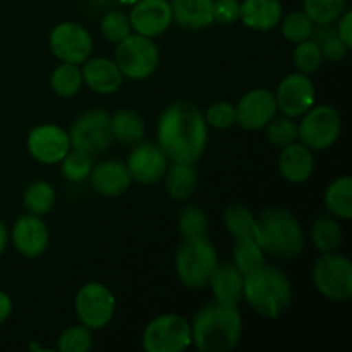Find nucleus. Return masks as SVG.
<instances>
[{
    "label": "nucleus",
    "mask_w": 352,
    "mask_h": 352,
    "mask_svg": "<svg viewBox=\"0 0 352 352\" xmlns=\"http://www.w3.org/2000/svg\"><path fill=\"white\" fill-rule=\"evenodd\" d=\"M157 140V144L170 162L195 164L208 141L205 113L191 102L179 100L170 103L158 119Z\"/></svg>",
    "instance_id": "obj_1"
},
{
    "label": "nucleus",
    "mask_w": 352,
    "mask_h": 352,
    "mask_svg": "<svg viewBox=\"0 0 352 352\" xmlns=\"http://www.w3.org/2000/svg\"><path fill=\"white\" fill-rule=\"evenodd\" d=\"M243 336V316L236 306L213 302L199 309L191 325L192 344L201 352L236 349Z\"/></svg>",
    "instance_id": "obj_2"
},
{
    "label": "nucleus",
    "mask_w": 352,
    "mask_h": 352,
    "mask_svg": "<svg viewBox=\"0 0 352 352\" xmlns=\"http://www.w3.org/2000/svg\"><path fill=\"white\" fill-rule=\"evenodd\" d=\"M256 315L275 320L284 315L292 301L287 274L274 265L263 263L244 275V298Z\"/></svg>",
    "instance_id": "obj_3"
},
{
    "label": "nucleus",
    "mask_w": 352,
    "mask_h": 352,
    "mask_svg": "<svg viewBox=\"0 0 352 352\" xmlns=\"http://www.w3.org/2000/svg\"><path fill=\"white\" fill-rule=\"evenodd\" d=\"M256 239L267 256L298 258L305 250V234L298 217L280 206L263 210L256 217Z\"/></svg>",
    "instance_id": "obj_4"
},
{
    "label": "nucleus",
    "mask_w": 352,
    "mask_h": 352,
    "mask_svg": "<svg viewBox=\"0 0 352 352\" xmlns=\"http://www.w3.org/2000/svg\"><path fill=\"white\" fill-rule=\"evenodd\" d=\"M217 267L219 256L208 237L184 239L179 246L175 254V272L188 289L206 287Z\"/></svg>",
    "instance_id": "obj_5"
},
{
    "label": "nucleus",
    "mask_w": 352,
    "mask_h": 352,
    "mask_svg": "<svg viewBox=\"0 0 352 352\" xmlns=\"http://www.w3.org/2000/svg\"><path fill=\"white\" fill-rule=\"evenodd\" d=\"M316 291L333 302H346L352 298V263L337 251L322 253L311 272Z\"/></svg>",
    "instance_id": "obj_6"
},
{
    "label": "nucleus",
    "mask_w": 352,
    "mask_h": 352,
    "mask_svg": "<svg viewBox=\"0 0 352 352\" xmlns=\"http://www.w3.org/2000/svg\"><path fill=\"white\" fill-rule=\"evenodd\" d=\"M158 62H160V52L153 38L131 33L120 43H117L116 64L124 78L133 81L148 79L157 71Z\"/></svg>",
    "instance_id": "obj_7"
},
{
    "label": "nucleus",
    "mask_w": 352,
    "mask_h": 352,
    "mask_svg": "<svg viewBox=\"0 0 352 352\" xmlns=\"http://www.w3.org/2000/svg\"><path fill=\"white\" fill-rule=\"evenodd\" d=\"M299 138L311 151L329 150L342 133V117L332 105H313L298 124Z\"/></svg>",
    "instance_id": "obj_8"
},
{
    "label": "nucleus",
    "mask_w": 352,
    "mask_h": 352,
    "mask_svg": "<svg viewBox=\"0 0 352 352\" xmlns=\"http://www.w3.org/2000/svg\"><path fill=\"white\" fill-rule=\"evenodd\" d=\"M191 344V325L174 313L151 320L141 337V346L146 352H182Z\"/></svg>",
    "instance_id": "obj_9"
},
{
    "label": "nucleus",
    "mask_w": 352,
    "mask_h": 352,
    "mask_svg": "<svg viewBox=\"0 0 352 352\" xmlns=\"http://www.w3.org/2000/svg\"><path fill=\"white\" fill-rule=\"evenodd\" d=\"M71 146L89 155L102 153L113 143L112 116L107 110H88L76 119L69 131Z\"/></svg>",
    "instance_id": "obj_10"
},
{
    "label": "nucleus",
    "mask_w": 352,
    "mask_h": 352,
    "mask_svg": "<svg viewBox=\"0 0 352 352\" xmlns=\"http://www.w3.org/2000/svg\"><path fill=\"white\" fill-rule=\"evenodd\" d=\"M76 316L89 330H100L110 323L116 313V298L107 285L88 282L76 294Z\"/></svg>",
    "instance_id": "obj_11"
},
{
    "label": "nucleus",
    "mask_w": 352,
    "mask_h": 352,
    "mask_svg": "<svg viewBox=\"0 0 352 352\" xmlns=\"http://www.w3.org/2000/svg\"><path fill=\"white\" fill-rule=\"evenodd\" d=\"M50 50L60 62H69V64H82L88 60L93 52V38L85 26L72 21L57 24L52 30L50 38Z\"/></svg>",
    "instance_id": "obj_12"
},
{
    "label": "nucleus",
    "mask_w": 352,
    "mask_h": 352,
    "mask_svg": "<svg viewBox=\"0 0 352 352\" xmlns=\"http://www.w3.org/2000/svg\"><path fill=\"white\" fill-rule=\"evenodd\" d=\"M315 100L316 91L311 78L298 71L285 76L278 82L277 93H275L277 109L280 110L282 116L292 117V119L305 116L315 105Z\"/></svg>",
    "instance_id": "obj_13"
},
{
    "label": "nucleus",
    "mask_w": 352,
    "mask_h": 352,
    "mask_svg": "<svg viewBox=\"0 0 352 352\" xmlns=\"http://www.w3.org/2000/svg\"><path fill=\"white\" fill-rule=\"evenodd\" d=\"M26 144L31 157L45 165L60 164L62 158L71 150L69 133L55 124H41L33 127L28 134Z\"/></svg>",
    "instance_id": "obj_14"
},
{
    "label": "nucleus",
    "mask_w": 352,
    "mask_h": 352,
    "mask_svg": "<svg viewBox=\"0 0 352 352\" xmlns=\"http://www.w3.org/2000/svg\"><path fill=\"white\" fill-rule=\"evenodd\" d=\"M126 165L133 181H136L138 184L151 186L164 179L168 167V158L157 143L140 141L134 144Z\"/></svg>",
    "instance_id": "obj_15"
},
{
    "label": "nucleus",
    "mask_w": 352,
    "mask_h": 352,
    "mask_svg": "<svg viewBox=\"0 0 352 352\" xmlns=\"http://www.w3.org/2000/svg\"><path fill=\"white\" fill-rule=\"evenodd\" d=\"M275 95L265 88L248 91L236 105V124L246 131H260L277 116Z\"/></svg>",
    "instance_id": "obj_16"
},
{
    "label": "nucleus",
    "mask_w": 352,
    "mask_h": 352,
    "mask_svg": "<svg viewBox=\"0 0 352 352\" xmlns=\"http://www.w3.org/2000/svg\"><path fill=\"white\" fill-rule=\"evenodd\" d=\"M129 23L134 33L155 38L170 28L174 23L172 7L168 0H140L131 6Z\"/></svg>",
    "instance_id": "obj_17"
},
{
    "label": "nucleus",
    "mask_w": 352,
    "mask_h": 352,
    "mask_svg": "<svg viewBox=\"0 0 352 352\" xmlns=\"http://www.w3.org/2000/svg\"><path fill=\"white\" fill-rule=\"evenodd\" d=\"M10 239L17 253L26 258H38L47 251L50 232L41 217L28 213V215H21L14 222Z\"/></svg>",
    "instance_id": "obj_18"
},
{
    "label": "nucleus",
    "mask_w": 352,
    "mask_h": 352,
    "mask_svg": "<svg viewBox=\"0 0 352 352\" xmlns=\"http://www.w3.org/2000/svg\"><path fill=\"white\" fill-rule=\"evenodd\" d=\"M82 82L98 95H112L119 91L124 76L117 67L116 60L103 57L88 58L82 62Z\"/></svg>",
    "instance_id": "obj_19"
},
{
    "label": "nucleus",
    "mask_w": 352,
    "mask_h": 352,
    "mask_svg": "<svg viewBox=\"0 0 352 352\" xmlns=\"http://www.w3.org/2000/svg\"><path fill=\"white\" fill-rule=\"evenodd\" d=\"M91 186L98 195L107 196V198H116V196L124 195L131 188V179L127 165L119 160L102 162L91 168Z\"/></svg>",
    "instance_id": "obj_20"
},
{
    "label": "nucleus",
    "mask_w": 352,
    "mask_h": 352,
    "mask_svg": "<svg viewBox=\"0 0 352 352\" xmlns=\"http://www.w3.org/2000/svg\"><path fill=\"white\" fill-rule=\"evenodd\" d=\"M278 170L285 181L292 184H302L308 181L315 170L313 151L302 143H292L282 148L278 157Z\"/></svg>",
    "instance_id": "obj_21"
},
{
    "label": "nucleus",
    "mask_w": 352,
    "mask_h": 352,
    "mask_svg": "<svg viewBox=\"0 0 352 352\" xmlns=\"http://www.w3.org/2000/svg\"><path fill=\"white\" fill-rule=\"evenodd\" d=\"M208 285L212 287L215 302L226 306H236L244 298V275L241 274L234 263H223L217 267L210 278Z\"/></svg>",
    "instance_id": "obj_22"
},
{
    "label": "nucleus",
    "mask_w": 352,
    "mask_h": 352,
    "mask_svg": "<svg viewBox=\"0 0 352 352\" xmlns=\"http://www.w3.org/2000/svg\"><path fill=\"white\" fill-rule=\"evenodd\" d=\"M284 16L280 0H243L239 19L244 26L256 31H268L277 26Z\"/></svg>",
    "instance_id": "obj_23"
},
{
    "label": "nucleus",
    "mask_w": 352,
    "mask_h": 352,
    "mask_svg": "<svg viewBox=\"0 0 352 352\" xmlns=\"http://www.w3.org/2000/svg\"><path fill=\"white\" fill-rule=\"evenodd\" d=\"M172 17L186 30H203L212 26L213 0H172Z\"/></svg>",
    "instance_id": "obj_24"
},
{
    "label": "nucleus",
    "mask_w": 352,
    "mask_h": 352,
    "mask_svg": "<svg viewBox=\"0 0 352 352\" xmlns=\"http://www.w3.org/2000/svg\"><path fill=\"white\" fill-rule=\"evenodd\" d=\"M164 179L168 196L172 199H177V201H184V199L191 198L196 184H198V177H196V170L192 168V164L172 162L170 167H167Z\"/></svg>",
    "instance_id": "obj_25"
},
{
    "label": "nucleus",
    "mask_w": 352,
    "mask_h": 352,
    "mask_svg": "<svg viewBox=\"0 0 352 352\" xmlns=\"http://www.w3.org/2000/svg\"><path fill=\"white\" fill-rule=\"evenodd\" d=\"M113 140L122 144L134 146L144 138V120L134 110H117L112 116Z\"/></svg>",
    "instance_id": "obj_26"
},
{
    "label": "nucleus",
    "mask_w": 352,
    "mask_h": 352,
    "mask_svg": "<svg viewBox=\"0 0 352 352\" xmlns=\"http://www.w3.org/2000/svg\"><path fill=\"white\" fill-rule=\"evenodd\" d=\"M325 206L332 217L349 220L352 217V179L349 175L336 179L325 191Z\"/></svg>",
    "instance_id": "obj_27"
},
{
    "label": "nucleus",
    "mask_w": 352,
    "mask_h": 352,
    "mask_svg": "<svg viewBox=\"0 0 352 352\" xmlns=\"http://www.w3.org/2000/svg\"><path fill=\"white\" fill-rule=\"evenodd\" d=\"M223 226L234 239H256V217L241 203H232L223 210Z\"/></svg>",
    "instance_id": "obj_28"
},
{
    "label": "nucleus",
    "mask_w": 352,
    "mask_h": 352,
    "mask_svg": "<svg viewBox=\"0 0 352 352\" xmlns=\"http://www.w3.org/2000/svg\"><path fill=\"white\" fill-rule=\"evenodd\" d=\"M311 241L320 253H333L342 244V227L336 217L322 215L313 222Z\"/></svg>",
    "instance_id": "obj_29"
},
{
    "label": "nucleus",
    "mask_w": 352,
    "mask_h": 352,
    "mask_svg": "<svg viewBox=\"0 0 352 352\" xmlns=\"http://www.w3.org/2000/svg\"><path fill=\"white\" fill-rule=\"evenodd\" d=\"M82 85H85L82 82V72L78 64L62 62L52 72L50 86L55 91V95L62 96V98H71V96L78 95L81 91Z\"/></svg>",
    "instance_id": "obj_30"
},
{
    "label": "nucleus",
    "mask_w": 352,
    "mask_h": 352,
    "mask_svg": "<svg viewBox=\"0 0 352 352\" xmlns=\"http://www.w3.org/2000/svg\"><path fill=\"white\" fill-rule=\"evenodd\" d=\"M234 256V265H236L237 270L243 275L250 274L254 268L261 267L263 263H267V254L261 250L260 243L256 239H251V237H244V239H236L232 250Z\"/></svg>",
    "instance_id": "obj_31"
},
{
    "label": "nucleus",
    "mask_w": 352,
    "mask_h": 352,
    "mask_svg": "<svg viewBox=\"0 0 352 352\" xmlns=\"http://www.w3.org/2000/svg\"><path fill=\"white\" fill-rule=\"evenodd\" d=\"M55 199H57L55 189L45 181L31 182L23 195V203L28 212L38 217L47 215L54 208Z\"/></svg>",
    "instance_id": "obj_32"
},
{
    "label": "nucleus",
    "mask_w": 352,
    "mask_h": 352,
    "mask_svg": "<svg viewBox=\"0 0 352 352\" xmlns=\"http://www.w3.org/2000/svg\"><path fill=\"white\" fill-rule=\"evenodd\" d=\"M311 38L316 41L323 58H327V60H340V58L346 57L347 50H349L339 38L336 28H332V24H318V28L313 30Z\"/></svg>",
    "instance_id": "obj_33"
},
{
    "label": "nucleus",
    "mask_w": 352,
    "mask_h": 352,
    "mask_svg": "<svg viewBox=\"0 0 352 352\" xmlns=\"http://www.w3.org/2000/svg\"><path fill=\"white\" fill-rule=\"evenodd\" d=\"M91 168L93 155L72 146L60 162L62 175H64V179H67L69 182H82L85 179L89 177Z\"/></svg>",
    "instance_id": "obj_34"
},
{
    "label": "nucleus",
    "mask_w": 352,
    "mask_h": 352,
    "mask_svg": "<svg viewBox=\"0 0 352 352\" xmlns=\"http://www.w3.org/2000/svg\"><path fill=\"white\" fill-rule=\"evenodd\" d=\"M210 229V222L206 213L195 205H189L182 208L179 213V230L184 239H198L206 237Z\"/></svg>",
    "instance_id": "obj_35"
},
{
    "label": "nucleus",
    "mask_w": 352,
    "mask_h": 352,
    "mask_svg": "<svg viewBox=\"0 0 352 352\" xmlns=\"http://www.w3.org/2000/svg\"><path fill=\"white\" fill-rule=\"evenodd\" d=\"M323 60L325 58H323L322 52H320L318 45L313 38L296 43L294 52H292V62H294V67L298 72L308 76L313 74V72L318 71Z\"/></svg>",
    "instance_id": "obj_36"
},
{
    "label": "nucleus",
    "mask_w": 352,
    "mask_h": 352,
    "mask_svg": "<svg viewBox=\"0 0 352 352\" xmlns=\"http://www.w3.org/2000/svg\"><path fill=\"white\" fill-rule=\"evenodd\" d=\"M302 6L315 24H332L346 10V0H305Z\"/></svg>",
    "instance_id": "obj_37"
},
{
    "label": "nucleus",
    "mask_w": 352,
    "mask_h": 352,
    "mask_svg": "<svg viewBox=\"0 0 352 352\" xmlns=\"http://www.w3.org/2000/svg\"><path fill=\"white\" fill-rule=\"evenodd\" d=\"M282 23V34L285 40L292 41V43H299L308 38H311L313 30H315V23L308 17L305 10H294L289 12L284 17Z\"/></svg>",
    "instance_id": "obj_38"
},
{
    "label": "nucleus",
    "mask_w": 352,
    "mask_h": 352,
    "mask_svg": "<svg viewBox=\"0 0 352 352\" xmlns=\"http://www.w3.org/2000/svg\"><path fill=\"white\" fill-rule=\"evenodd\" d=\"M267 138L272 144L278 148H284L287 144H292L298 141L299 131H298V122H296L292 117L275 116L270 122L267 124Z\"/></svg>",
    "instance_id": "obj_39"
},
{
    "label": "nucleus",
    "mask_w": 352,
    "mask_h": 352,
    "mask_svg": "<svg viewBox=\"0 0 352 352\" xmlns=\"http://www.w3.org/2000/svg\"><path fill=\"white\" fill-rule=\"evenodd\" d=\"M100 30H102V34L109 41H113V43H120L124 38L129 36L133 33V28H131L129 17L126 16L120 10H110L100 21Z\"/></svg>",
    "instance_id": "obj_40"
},
{
    "label": "nucleus",
    "mask_w": 352,
    "mask_h": 352,
    "mask_svg": "<svg viewBox=\"0 0 352 352\" xmlns=\"http://www.w3.org/2000/svg\"><path fill=\"white\" fill-rule=\"evenodd\" d=\"M91 330L86 329L85 325H76L64 330L57 342V349L60 352H86L91 349Z\"/></svg>",
    "instance_id": "obj_41"
},
{
    "label": "nucleus",
    "mask_w": 352,
    "mask_h": 352,
    "mask_svg": "<svg viewBox=\"0 0 352 352\" xmlns=\"http://www.w3.org/2000/svg\"><path fill=\"white\" fill-rule=\"evenodd\" d=\"M205 120L215 129H229L236 124V107L229 102H215L205 112Z\"/></svg>",
    "instance_id": "obj_42"
},
{
    "label": "nucleus",
    "mask_w": 352,
    "mask_h": 352,
    "mask_svg": "<svg viewBox=\"0 0 352 352\" xmlns=\"http://www.w3.org/2000/svg\"><path fill=\"white\" fill-rule=\"evenodd\" d=\"M241 0H213V21L220 24H234L239 21Z\"/></svg>",
    "instance_id": "obj_43"
},
{
    "label": "nucleus",
    "mask_w": 352,
    "mask_h": 352,
    "mask_svg": "<svg viewBox=\"0 0 352 352\" xmlns=\"http://www.w3.org/2000/svg\"><path fill=\"white\" fill-rule=\"evenodd\" d=\"M339 26L336 28L337 34H339L340 40L344 41L347 48L352 47V10L346 9L342 12V16L339 17Z\"/></svg>",
    "instance_id": "obj_44"
},
{
    "label": "nucleus",
    "mask_w": 352,
    "mask_h": 352,
    "mask_svg": "<svg viewBox=\"0 0 352 352\" xmlns=\"http://www.w3.org/2000/svg\"><path fill=\"white\" fill-rule=\"evenodd\" d=\"M10 313H12V299L9 298L7 292L0 291V323L6 322Z\"/></svg>",
    "instance_id": "obj_45"
},
{
    "label": "nucleus",
    "mask_w": 352,
    "mask_h": 352,
    "mask_svg": "<svg viewBox=\"0 0 352 352\" xmlns=\"http://www.w3.org/2000/svg\"><path fill=\"white\" fill-rule=\"evenodd\" d=\"M7 243H9V232H7L6 226L0 222V256H2V253L6 251Z\"/></svg>",
    "instance_id": "obj_46"
},
{
    "label": "nucleus",
    "mask_w": 352,
    "mask_h": 352,
    "mask_svg": "<svg viewBox=\"0 0 352 352\" xmlns=\"http://www.w3.org/2000/svg\"><path fill=\"white\" fill-rule=\"evenodd\" d=\"M119 3H122V6H134L136 2H140V0H117Z\"/></svg>",
    "instance_id": "obj_47"
}]
</instances>
